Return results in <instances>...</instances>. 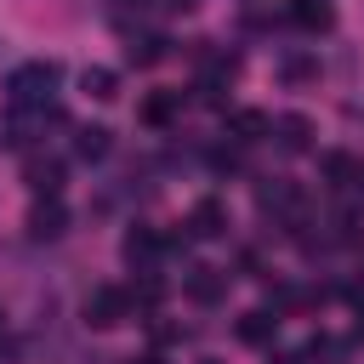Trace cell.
I'll list each match as a JSON object with an SVG mask.
<instances>
[{
	"label": "cell",
	"instance_id": "ba28073f",
	"mask_svg": "<svg viewBox=\"0 0 364 364\" xmlns=\"http://www.w3.org/2000/svg\"><path fill=\"white\" fill-rule=\"evenodd\" d=\"M239 341H250V347H267L273 336H279V313H267V307H250V313H239Z\"/></svg>",
	"mask_w": 364,
	"mask_h": 364
},
{
	"label": "cell",
	"instance_id": "e0dca14e",
	"mask_svg": "<svg viewBox=\"0 0 364 364\" xmlns=\"http://www.w3.org/2000/svg\"><path fill=\"white\" fill-rule=\"evenodd\" d=\"M307 74H313L307 57H284V80H307Z\"/></svg>",
	"mask_w": 364,
	"mask_h": 364
},
{
	"label": "cell",
	"instance_id": "7c38bea8",
	"mask_svg": "<svg viewBox=\"0 0 364 364\" xmlns=\"http://www.w3.org/2000/svg\"><path fill=\"white\" fill-rule=\"evenodd\" d=\"M165 51H171V40H165V34H131V46H125V63H136V68H154Z\"/></svg>",
	"mask_w": 364,
	"mask_h": 364
},
{
	"label": "cell",
	"instance_id": "8fae6325",
	"mask_svg": "<svg viewBox=\"0 0 364 364\" xmlns=\"http://www.w3.org/2000/svg\"><path fill=\"white\" fill-rule=\"evenodd\" d=\"M290 23H301L307 34H324L336 23V11H330V0H290Z\"/></svg>",
	"mask_w": 364,
	"mask_h": 364
},
{
	"label": "cell",
	"instance_id": "6da1fadb",
	"mask_svg": "<svg viewBox=\"0 0 364 364\" xmlns=\"http://www.w3.org/2000/svg\"><path fill=\"white\" fill-rule=\"evenodd\" d=\"M57 80H63V68H57L51 57L23 63V68L6 80V102H11V114H34V108H46L51 91H57Z\"/></svg>",
	"mask_w": 364,
	"mask_h": 364
},
{
	"label": "cell",
	"instance_id": "52a82bcc",
	"mask_svg": "<svg viewBox=\"0 0 364 364\" xmlns=\"http://www.w3.org/2000/svg\"><path fill=\"white\" fill-rule=\"evenodd\" d=\"M28 233H34V239H63V233H68V210H63V199H40V205L28 210Z\"/></svg>",
	"mask_w": 364,
	"mask_h": 364
},
{
	"label": "cell",
	"instance_id": "2e32d148",
	"mask_svg": "<svg viewBox=\"0 0 364 364\" xmlns=\"http://www.w3.org/2000/svg\"><path fill=\"white\" fill-rule=\"evenodd\" d=\"M159 296H165V284H159V279H154V273H142V279H136V284H131V301H136V307H154V301H159Z\"/></svg>",
	"mask_w": 364,
	"mask_h": 364
},
{
	"label": "cell",
	"instance_id": "ac0fdd59",
	"mask_svg": "<svg viewBox=\"0 0 364 364\" xmlns=\"http://www.w3.org/2000/svg\"><path fill=\"white\" fill-rule=\"evenodd\" d=\"M159 6H165V11H193L199 0H159Z\"/></svg>",
	"mask_w": 364,
	"mask_h": 364
},
{
	"label": "cell",
	"instance_id": "44dd1931",
	"mask_svg": "<svg viewBox=\"0 0 364 364\" xmlns=\"http://www.w3.org/2000/svg\"><path fill=\"white\" fill-rule=\"evenodd\" d=\"M358 188H364V171H358Z\"/></svg>",
	"mask_w": 364,
	"mask_h": 364
},
{
	"label": "cell",
	"instance_id": "5bb4252c",
	"mask_svg": "<svg viewBox=\"0 0 364 364\" xmlns=\"http://www.w3.org/2000/svg\"><path fill=\"white\" fill-rule=\"evenodd\" d=\"M80 91L97 97V102H114V97H119V74H114V68H85V74H80Z\"/></svg>",
	"mask_w": 364,
	"mask_h": 364
},
{
	"label": "cell",
	"instance_id": "4fadbf2b",
	"mask_svg": "<svg viewBox=\"0 0 364 364\" xmlns=\"http://www.w3.org/2000/svg\"><path fill=\"white\" fill-rule=\"evenodd\" d=\"M176 108H182V91H154V97H142V125H171L176 119Z\"/></svg>",
	"mask_w": 364,
	"mask_h": 364
},
{
	"label": "cell",
	"instance_id": "9a60e30c",
	"mask_svg": "<svg viewBox=\"0 0 364 364\" xmlns=\"http://www.w3.org/2000/svg\"><path fill=\"white\" fill-rule=\"evenodd\" d=\"M74 154L80 159H102L108 154V125H80L74 131Z\"/></svg>",
	"mask_w": 364,
	"mask_h": 364
},
{
	"label": "cell",
	"instance_id": "277c9868",
	"mask_svg": "<svg viewBox=\"0 0 364 364\" xmlns=\"http://www.w3.org/2000/svg\"><path fill=\"white\" fill-rule=\"evenodd\" d=\"M228 233V205L222 199H199L188 210V239H222Z\"/></svg>",
	"mask_w": 364,
	"mask_h": 364
},
{
	"label": "cell",
	"instance_id": "d6986e66",
	"mask_svg": "<svg viewBox=\"0 0 364 364\" xmlns=\"http://www.w3.org/2000/svg\"><path fill=\"white\" fill-rule=\"evenodd\" d=\"M273 364H307V358H301V353H279Z\"/></svg>",
	"mask_w": 364,
	"mask_h": 364
},
{
	"label": "cell",
	"instance_id": "7a4b0ae2",
	"mask_svg": "<svg viewBox=\"0 0 364 364\" xmlns=\"http://www.w3.org/2000/svg\"><path fill=\"white\" fill-rule=\"evenodd\" d=\"M131 290H119V284H97L91 296H85V324L91 330H114V324H125L131 318Z\"/></svg>",
	"mask_w": 364,
	"mask_h": 364
},
{
	"label": "cell",
	"instance_id": "5b68a950",
	"mask_svg": "<svg viewBox=\"0 0 364 364\" xmlns=\"http://www.w3.org/2000/svg\"><path fill=\"white\" fill-rule=\"evenodd\" d=\"M273 142H279L284 154H307V148H313V119H307V114H279V119H273Z\"/></svg>",
	"mask_w": 364,
	"mask_h": 364
},
{
	"label": "cell",
	"instance_id": "9c48e42d",
	"mask_svg": "<svg viewBox=\"0 0 364 364\" xmlns=\"http://www.w3.org/2000/svg\"><path fill=\"white\" fill-rule=\"evenodd\" d=\"M228 131H233V148H245V142H262V136H273V119H267L262 108H239V114L228 119Z\"/></svg>",
	"mask_w": 364,
	"mask_h": 364
},
{
	"label": "cell",
	"instance_id": "3957f363",
	"mask_svg": "<svg viewBox=\"0 0 364 364\" xmlns=\"http://www.w3.org/2000/svg\"><path fill=\"white\" fill-rule=\"evenodd\" d=\"M182 290H188V301H199V307H216V301L228 296V273L199 262V267H188V273H182Z\"/></svg>",
	"mask_w": 364,
	"mask_h": 364
},
{
	"label": "cell",
	"instance_id": "8992f818",
	"mask_svg": "<svg viewBox=\"0 0 364 364\" xmlns=\"http://www.w3.org/2000/svg\"><path fill=\"white\" fill-rule=\"evenodd\" d=\"M119 250H125V262H131V267H136V273H148V267H154V262H159V250H165V239H159V233H154V228H131V233H125V245H119Z\"/></svg>",
	"mask_w": 364,
	"mask_h": 364
},
{
	"label": "cell",
	"instance_id": "ffe728a7",
	"mask_svg": "<svg viewBox=\"0 0 364 364\" xmlns=\"http://www.w3.org/2000/svg\"><path fill=\"white\" fill-rule=\"evenodd\" d=\"M136 364H165V358H136Z\"/></svg>",
	"mask_w": 364,
	"mask_h": 364
},
{
	"label": "cell",
	"instance_id": "30bf717a",
	"mask_svg": "<svg viewBox=\"0 0 364 364\" xmlns=\"http://www.w3.org/2000/svg\"><path fill=\"white\" fill-rule=\"evenodd\" d=\"M23 176H28V188H34L40 199H57V193H63V165H57V159H28Z\"/></svg>",
	"mask_w": 364,
	"mask_h": 364
}]
</instances>
